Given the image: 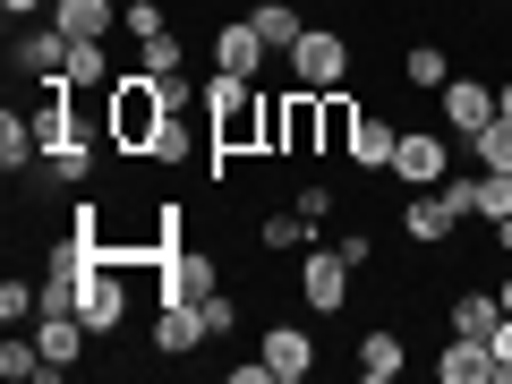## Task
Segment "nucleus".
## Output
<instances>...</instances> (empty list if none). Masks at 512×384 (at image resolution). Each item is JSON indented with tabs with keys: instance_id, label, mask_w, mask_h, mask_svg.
<instances>
[{
	"instance_id": "f3484780",
	"label": "nucleus",
	"mask_w": 512,
	"mask_h": 384,
	"mask_svg": "<svg viewBox=\"0 0 512 384\" xmlns=\"http://www.w3.org/2000/svg\"><path fill=\"white\" fill-rule=\"evenodd\" d=\"M393 146H402V128L384 120V111H359V137H350V171H393Z\"/></svg>"
},
{
	"instance_id": "0eeeda50",
	"label": "nucleus",
	"mask_w": 512,
	"mask_h": 384,
	"mask_svg": "<svg viewBox=\"0 0 512 384\" xmlns=\"http://www.w3.org/2000/svg\"><path fill=\"white\" fill-rule=\"evenodd\" d=\"M222 291V256L180 248V256H154V299H205Z\"/></svg>"
},
{
	"instance_id": "f8f14e48",
	"label": "nucleus",
	"mask_w": 512,
	"mask_h": 384,
	"mask_svg": "<svg viewBox=\"0 0 512 384\" xmlns=\"http://www.w3.org/2000/svg\"><path fill=\"white\" fill-rule=\"evenodd\" d=\"M18 69L35 77V86H52V77H69V35H60L52 18L18 26Z\"/></svg>"
},
{
	"instance_id": "2f4dec72",
	"label": "nucleus",
	"mask_w": 512,
	"mask_h": 384,
	"mask_svg": "<svg viewBox=\"0 0 512 384\" xmlns=\"http://www.w3.org/2000/svg\"><path fill=\"white\" fill-rule=\"evenodd\" d=\"M512 214V171H478V222H504Z\"/></svg>"
},
{
	"instance_id": "412c9836",
	"label": "nucleus",
	"mask_w": 512,
	"mask_h": 384,
	"mask_svg": "<svg viewBox=\"0 0 512 384\" xmlns=\"http://www.w3.org/2000/svg\"><path fill=\"white\" fill-rule=\"evenodd\" d=\"M402 86H410V94H444V86H453L444 43H410V52H402Z\"/></svg>"
},
{
	"instance_id": "f704fd0d",
	"label": "nucleus",
	"mask_w": 512,
	"mask_h": 384,
	"mask_svg": "<svg viewBox=\"0 0 512 384\" xmlns=\"http://www.w3.org/2000/svg\"><path fill=\"white\" fill-rule=\"evenodd\" d=\"M154 94H163V111H171V120H180L188 103H205V86H188V77H154Z\"/></svg>"
},
{
	"instance_id": "72a5a7b5",
	"label": "nucleus",
	"mask_w": 512,
	"mask_h": 384,
	"mask_svg": "<svg viewBox=\"0 0 512 384\" xmlns=\"http://www.w3.org/2000/svg\"><path fill=\"white\" fill-rule=\"evenodd\" d=\"M120 26H128L137 43H146V35H163V26H171V9H163V0H128V9H120Z\"/></svg>"
},
{
	"instance_id": "ea45409f",
	"label": "nucleus",
	"mask_w": 512,
	"mask_h": 384,
	"mask_svg": "<svg viewBox=\"0 0 512 384\" xmlns=\"http://www.w3.org/2000/svg\"><path fill=\"white\" fill-rule=\"evenodd\" d=\"M495 111H504V120H512V77H504V86H495Z\"/></svg>"
},
{
	"instance_id": "f257e3e1",
	"label": "nucleus",
	"mask_w": 512,
	"mask_h": 384,
	"mask_svg": "<svg viewBox=\"0 0 512 384\" xmlns=\"http://www.w3.org/2000/svg\"><path fill=\"white\" fill-rule=\"evenodd\" d=\"M265 103H274V86L265 77H205V154H214V180L231 154H265Z\"/></svg>"
},
{
	"instance_id": "473e14b6",
	"label": "nucleus",
	"mask_w": 512,
	"mask_h": 384,
	"mask_svg": "<svg viewBox=\"0 0 512 384\" xmlns=\"http://www.w3.org/2000/svg\"><path fill=\"white\" fill-rule=\"evenodd\" d=\"M197 316H205V333H214V342H231V325H239V299H231V291H205V299H197Z\"/></svg>"
},
{
	"instance_id": "7c9ffc66",
	"label": "nucleus",
	"mask_w": 512,
	"mask_h": 384,
	"mask_svg": "<svg viewBox=\"0 0 512 384\" xmlns=\"http://www.w3.org/2000/svg\"><path fill=\"white\" fill-rule=\"evenodd\" d=\"M43 308V282H0V325H35Z\"/></svg>"
},
{
	"instance_id": "39448f33",
	"label": "nucleus",
	"mask_w": 512,
	"mask_h": 384,
	"mask_svg": "<svg viewBox=\"0 0 512 384\" xmlns=\"http://www.w3.org/2000/svg\"><path fill=\"white\" fill-rule=\"evenodd\" d=\"M77 316H86L94 333H120L128 325V256H94L86 291H77Z\"/></svg>"
},
{
	"instance_id": "4be33fe9",
	"label": "nucleus",
	"mask_w": 512,
	"mask_h": 384,
	"mask_svg": "<svg viewBox=\"0 0 512 384\" xmlns=\"http://www.w3.org/2000/svg\"><path fill=\"white\" fill-rule=\"evenodd\" d=\"M35 154H43V137H35V120H26V111L9 103V111H0V171H9V180H18V171L35 163Z\"/></svg>"
},
{
	"instance_id": "4468645a",
	"label": "nucleus",
	"mask_w": 512,
	"mask_h": 384,
	"mask_svg": "<svg viewBox=\"0 0 512 384\" xmlns=\"http://www.w3.org/2000/svg\"><path fill=\"white\" fill-rule=\"evenodd\" d=\"M436 376L444 384H495V342H478V333H444Z\"/></svg>"
},
{
	"instance_id": "bb28decb",
	"label": "nucleus",
	"mask_w": 512,
	"mask_h": 384,
	"mask_svg": "<svg viewBox=\"0 0 512 384\" xmlns=\"http://www.w3.org/2000/svg\"><path fill=\"white\" fill-rule=\"evenodd\" d=\"M256 239H265V248H308V239H316V222L299 214V205H282V214H265V222H256Z\"/></svg>"
},
{
	"instance_id": "f03ea898",
	"label": "nucleus",
	"mask_w": 512,
	"mask_h": 384,
	"mask_svg": "<svg viewBox=\"0 0 512 384\" xmlns=\"http://www.w3.org/2000/svg\"><path fill=\"white\" fill-rule=\"evenodd\" d=\"M163 120H171V111H163V94H154L146 69H137V77H111V86H103V137H111L120 154H146Z\"/></svg>"
},
{
	"instance_id": "dca6fc26",
	"label": "nucleus",
	"mask_w": 512,
	"mask_h": 384,
	"mask_svg": "<svg viewBox=\"0 0 512 384\" xmlns=\"http://www.w3.org/2000/svg\"><path fill=\"white\" fill-rule=\"evenodd\" d=\"M453 205H444V188H410V205H402V231L419 239V248H436V239H453Z\"/></svg>"
},
{
	"instance_id": "58836bf2",
	"label": "nucleus",
	"mask_w": 512,
	"mask_h": 384,
	"mask_svg": "<svg viewBox=\"0 0 512 384\" xmlns=\"http://www.w3.org/2000/svg\"><path fill=\"white\" fill-rule=\"evenodd\" d=\"M495 248H504V256H512V214H504V222H495Z\"/></svg>"
},
{
	"instance_id": "2eb2a0df",
	"label": "nucleus",
	"mask_w": 512,
	"mask_h": 384,
	"mask_svg": "<svg viewBox=\"0 0 512 384\" xmlns=\"http://www.w3.org/2000/svg\"><path fill=\"white\" fill-rule=\"evenodd\" d=\"M265 367H274V384H308L316 376V342L299 325H274L265 333Z\"/></svg>"
},
{
	"instance_id": "e433bc0d",
	"label": "nucleus",
	"mask_w": 512,
	"mask_h": 384,
	"mask_svg": "<svg viewBox=\"0 0 512 384\" xmlns=\"http://www.w3.org/2000/svg\"><path fill=\"white\" fill-rule=\"evenodd\" d=\"M291 205H299V214H308V222H325V214H333V188H325V180H308V188H299Z\"/></svg>"
},
{
	"instance_id": "4c0bfd02",
	"label": "nucleus",
	"mask_w": 512,
	"mask_h": 384,
	"mask_svg": "<svg viewBox=\"0 0 512 384\" xmlns=\"http://www.w3.org/2000/svg\"><path fill=\"white\" fill-rule=\"evenodd\" d=\"M0 9H9V18H35V9H43V0H0Z\"/></svg>"
},
{
	"instance_id": "9b49d317",
	"label": "nucleus",
	"mask_w": 512,
	"mask_h": 384,
	"mask_svg": "<svg viewBox=\"0 0 512 384\" xmlns=\"http://www.w3.org/2000/svg\"><path fill=\"white\" fill-rule=\"evenodd\" d=\"M265 60H274V43L256 35L248 18H222L214 26V69L222 77H265Z\"/></svg>"
},
{
	"instance_id": "aec40b11",
	"label": "nucleus",
	"mask_w": 512,
	"mask_h": 384,
	"mask_svg": "<svg viewBox=\"0 0 512 384\" xmlns=\"http://www.w3.org/2000/svg\"><path fill=\"white\" fill-rule=\"evenodd\" d=\"M444 325H453V333H478V342H495V325H504V291H453Z\"/></svg>"
},
{
	"instance_id": "a211bd4d",
	"label": "nucleus",
	"mask_w": 512,
	"mask_h": 384,
	"mask_svg": "<svg viewBox=\"0 0 512 384\" xmlns=\"http://www.w3.org/2000/svg\"><path fill=\"white\" fill-rule=\"evenodd\" d=\"M52 26L69 43H103L111 26H120V9H111V0H52Z\"/></svg>"
},
{
	"instance_id": "c9c22d12",
	"label": "nucleus",
	"mask_w": 512,
	"mask_h": 384,
	"mask_svg": "<svg viewBox=\"0 0 512 384\" xmlns=\"http://www.w3.org/2000/svg\"><path fill=\"white\" fill-rule=\"evenodd\" d=\"M333 248L350 256V274H367V265H376V239H367V231H342V239H333Z\"/></svg>"
},
{
	"instance_id": "9d476101",
	"label": "nucleus",
	"mask_w": 512,
	"mask_h": 384,
	"mask_svg": "<svg viewBox=\"0 0 512 384\" xmlns=\"http://www.w3.org/2000/svg\"><path fill=\"white\" fill-rule=\"evenodd\" d=\"M299 299H308L316 316H333L350 299V256L342 248H308V265H299Z\"/></svg>"
},
{
	"instance_id": "6ab92c4d",
	"label": "nucleus",
	"mask_w": 512,
	"mask_h": 384,
	"mask_svg": "<svg viewBox=\"0 0 512 384\" xmlns=\"http://www.w3.org/2000/svg\"><path fill=\"white\" fill-rule=\"evenodd\" d=\"M402 367H410V350H402V333H393V325L359 333V384H393Z\"/></svg>"
},
{
	"instance_id": "b1692460",
	"label": "nucleus",
	"mask_w": 512,
	"mask_h": 384,
	"mask_svg": "<svg viewBox=\"0 0 512 384\" xmlns=\"http://www.w3.org/2000/svg\"><path fill=\"white\" fill-rule=\"evenodd\" d=\"M359 111H367V103H350L342 86L325 94V154H333V163H350V137H359Z\"/></svg>"
},
{
	"instance_id": "ddd939ff",
	"label": "nucleus",
	"mask_w": 512,
	"mask_h": 384,
	"mask_svg": "<svg viewBox=\"0 0 512 384\" xmlns=\"http://www.w3.org/2000/svg\"><path fill=\"white\" fill-rule=\"evenodd\" d=\"M197 342H214L205 316H197V299H154V350H163V359H188Z\"/></svg>"
},
{
	"instance_id": "5701e85b",
	"label": "nucleus",
	"mask_w": 512,
	"mask_h": 384,
	"mask_svg": "<svg viewBox=\"0 0 512 384\" xmlns=\"http://www.w3.org/2000/svg\"><path fill=\"white\" fill-rule=\"evenodd\" d=\"M248 26H256V35H265V43H274L282 60H291V43L308 35V18H299L291 0H256V9H248Z\"/></svg>"
},
{
	"instance_id": "1a4fd4ad",
	"label": "nucleus",
	"mask_w": 512,
	"mask_h": 384,
	"mask_svg": "<svg viewBox=\"0 0 512 384\" xmlns=\"http://www.w3.org/2000/svg\"><path fill=\"white\" fill-rule=\"evenodd\" d=\"M436 111H444V137H461V146H470L478 128L495 120V86H478V77H453V86L436 94Z\"/></svg>"
},
{
	"instance_id": "7ed1b4c3",
	"label": "nucleus",
	"mask_w": 512,
	"mask_h": 384,
	"mask_svg": "<svg viewBox=\"0 0 512 384\" xmlns=\"http://www.w3.org/2000/svg\"><path fill=\"white\" fill-rule=\"evenodd\" d=\"M265 154H325V94L308 86H274V103H265Z\"/></svg>"
},
{
	"instance_id": "a878e982",
	"label": "nucleus",
	"mask_w": 512,
	"mask_h": 384,
	"mask_svg": "<svg viewBox=\"0 0 512 384\" xmlns=\"http://www.w3.org/2000/svg\"><path fill=\"white\" fill-rule=\"evenodd\" d=\"M43 163H52L60 188H86V180H94V137H69V146H52Z\"/></svg>"
},
{
	"instance_id": "c756f323",
	"label": "nucleus",
	"mask_w": 512,
	"mask_h": 384,
	"mask_svg": "<svg viewBox=\"0 0 512 384\" xmlns=\"http://www.w3.org/2000/svg\"><path fill=\"white\" fill-rule=\"evenodd\" d=\"M69 86H111V60H103V43H69Z\"/></svg>"
},
{
	"instance_id": "393cba45",
	"label": "nucleus",
	"mask_w": 512,
	"mask_h": 384,
	"mask_svg": "<svg viewBox=\"0 0 512 384\" xmlns=\"http://www.w3.org/2000/svg\"><path fill=\"white\" fill-rule=\"evenodd\" d=\"M461 154H478V171H512V120H504V111H495V120L478 128V137H470V146H461Z\"/></svg>"
},
{
	"instance_id": "423d86ee",
	"label": "nucleus",
	"mask_w": 512,
	"mask_h": 384,
	"mask_svg": "<svg viewBox=\"0 0 512 384\" xmlns=\"http://www.w3.org/2000/svg\"><path fill=\"white\" fill-rule=\"evenodd\" d=\"M453 146H461V137H444V128H402V146H393V180H402V188H436L444 171H453Z\"/></svg>"
},
{
	"instance_id": "20e7f679",
	"label": "nucleus",
	"mask_w": 512,
	"mask_h": 384,
	"mask_svg": "<svg viewBox=\"0 0 512 384\" xmlns=\"http://www.w3.org/2000/svg\"><path fill=\"white\" fill-rule=\"evenodd\" d=\"M342 77H350V35H333V26H308V35L291 43V86L333 94Z\"/></svg>"
},
{
	"instance_id": "c85d7f7f",
	"label": "nucleus",
	"mask_w": 512,
	"mask_h": 384,
	"mask_svg": "<svg viewBox=\"0 0 512 384\" xmlns=\"http://www.w3.org/2000/svg\"><path fill=\"white\" fill-rule=\"evenodd\" d=\"M188 154H197V137H188L180 120H163V128H154V146H146V163H154V171H180Z\"/></svg>"
},
{
	"instance_id": "a19ab883",
	"label": "nucleus",
	"mask_w": 512,
	"mask_h": 384,
	"mask_svg": "<svg viewBox=\"0 0 512 384\" xmlns=\"http://www.w3.org/2000/svg\"><path fill=\"white\" fill-rule=\"evenodd\" d=\"M495 291H504V316H512V274H504V282H495Z\"/></svg>"
},
{
	"instance_id": "6e6552de",
	"label": "nucleus",
	"mask_w": 512,
	"mask_h": 384,
	"mask_svg": "<svg viewBox=\"0 0 512 384\" xmlns=\"http://www.w3.org/2000/svg\"><path fill=\"white\" fill-rule=\"evenodd\" d=\"M86 333H94V325H86L77 308H43V316H35V342H43V359H52V367H43V384H60L77 359H86Z\"/></svg>"
},
{
	"instance_id": "cd10ccee",
	"label": "nucleus",
	"mask_w": 512,
	"mask_h": 384,
	"mask_svg": "<svg viewBox=\"0 0 512 384\" xmlns=\"http://www.w3.org/2000/svg\"><path fill=\"white\" fill-rule=\"evenodd\" d=\"M180 60H188L180 26H163V35H146V52H137V69H146V77H180Z\"/></svg>"
}]
</instances>
